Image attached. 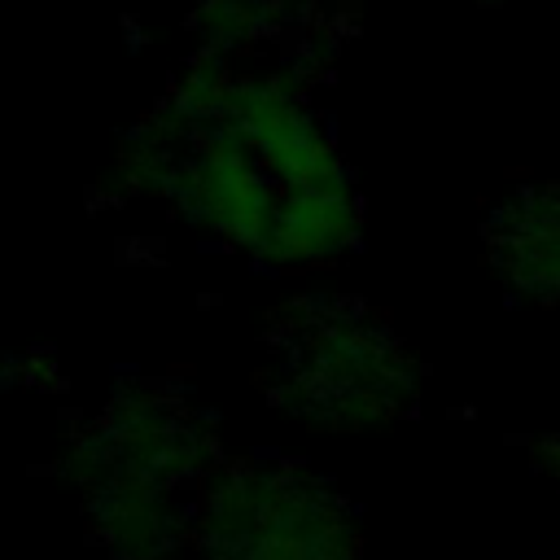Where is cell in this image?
I'll list each match as a JSON object with an SVG mask.
<instances>
[{"instance_id": "obj_4", "label": "cell", "mask_w": 560, "mask_h": 560, "mask_svg": "<svg viewBox=\"0 0 560 560\" xmlns=\"http://www.w3.org/2000/svg\"><path fill=\"white\" fill-rule=\"evenodd\" d=\"M206 560H359L341 499L293 464H236L192 512Z\"/></svg>"}, {"instance_id": "obj_2", "label": "cell", "mask_w": 560, "mask_h": 560, "mask_svg": "<svg viewBox=\"0 0 560 560\" xmlns=\"http://www.w3.org/2000/svg\"><path fill=\"white\" fill-rule=\"evenodd\" d=\"M206 455L192 420L175 402H127L74 446V468L92 508V525L122 560H158L188 521L179 490L201 472Z\"/></svg>"}, {"instance_id": "obj_5", "label": "cell", "mask_w": 560, "mask_h": 560, "mask_svg": "<svg viewBox=\"0 0 560 560\" xmlns=\"http://www.w3.org/2000/svg\"><path fill=\"white\" fill-rule=\"evenodd\" d=\"M542 464H547V468L556 472V481H560V438H556V442L547 446V455H542Z\"/></svg>"}, {"instance_id": "obj_1", "label": "cell", "mask_w": 560, "mask_h": 560, "mask_svg": "<svg viewBox=\"0 0 560 560\" xmlns=\"http://www.w3.org/2000/svg\"><path fill=\"white\" fill-rule=\"evenodd\" d=\"M144 149L175 206L228 249L315 267L354 241L350 171L280 79L214 74L184 88Z\"/></svg>"}, {"instance_id": "obj_3", "label": "cell", "mask_w": 560, "mask_h": 560, "mask_svg": "<svg viewBox=\"0 0 560 560\" xmlns=\"http://www.w3.org/2000/svg\"><path fill=\"white\" fill-rule=\"evenodd\" d=\"M276 354V402L311 429L385 424L411 394L402 346L350 306H306Z\"/></svg>"}]
</instances>
